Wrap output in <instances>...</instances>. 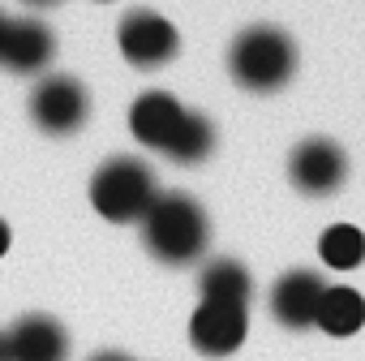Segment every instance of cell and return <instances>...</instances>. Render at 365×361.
<instances>
[{
	"label": "cell",
	"instance_id": "1",
	"mask_svg": "<svg viewBox=\"0 0 365 361\" xmlns=\"http://www.w3.org/2000/svg\"><path fill=\"white\" fill-rule=\"evenodd\" d=\"M142 241L159 263L185 267L202 258L211 241V220L190 194H155V203L142 215Z\"/></svg>",
	"mask_w": 365,
	"mask_h": 361
},
{
	"label": "cell",
	"instance_id": "2",
	"mask_svg": "<svg viewBox=\"0 0 365 361\" xmlns=\"http://www.w3.org/2000/svg\"><path fill=\"white\" fill-rule=\"evenodd\" d=\"M228 69H232L237 86L254 91V95H271L297 73V48L279 26H250L232 39Z\"/></svg>",
	"mask_w": 365,
	"mask_h": 361
},
{
	"label": "cell",
	"instance_id": "3",
	"mask_svg": "<svg viewBox=\"0 0 365 361\" xmlns=\"http://www.w3.org/2000/svg\"><path fill=\"white\" fill-rule=\"evenodd\" d=\"M91 203L103 220L112 224H133L146 215V207L155 203V176L142 159H129V155H116L108 159L95 180H91Z\"/></svg>",
	"mask_w": 365,
	"mask_h": 361
},
{
	"label": "cell",
	"instance_id": "4",
	"mask_svg": "<svg viewBox=\"0 0 365 361\" xmlns=\"http://www.w3.org/2000/svg\"><path fill=\"white\" fill-rule=\"evenodd\" d=\"M116 44H120V56H125L129 65H138V69H159V65H168V61L180 52L176 26H172L163 14H155V9H133V14L120 22Z\"/></svg>",
	"mask_w": 365,
	"mask_h": 361
},
{
	"label": "cell",
	"instance_id": "5",
	"mask_svg": "<svg viewBox=\"0 0 365 361\" xmlns=\"http://www.w3.org/2000/svg\"><path fill=\"white\" fill-rule=\"evenodd\" d=\"M91 112V99H86V86L69 73H52L43 78L35 91H31V121L43 129V133H73L82 129Z\"/></svg>",
	"mask_w": 365,
	"mask_h": 361
},
{
	"label": "cell",
	"instance_id": "6",
	"mask_svg": "<svg viewBox=\"0 0 365 361\" xmlns=\"http://www.w3.org/2000/svg\"><path fill=\"white\" fill-rule=\"evenodd\" d=\"M288 176H292V185H297L301 194H314V198L335 194V190L344 185V176H348V155H344V146L331 142V138H309V142H301V146L292 151Z\"/></svg>",
	"mask_w": 365,
	"mask_h": 361
},
{
	"label": "cell",
	"instance_id": "7",
	"mask_svg": "<svg viewBox=\"0 0 365 361\" xmlns=\"http://www.w3.org/2000/svg\"><path fill=\"white\" fill-rule=\"evenodd\" d=\"M245 331H250L245 305L202 301V305L194 310V318H190V340H194V348L207 352V357H228V352H237L241 340H245Z\"/></svg>",
	"mask_w": 365,
	"mask_h": 361
},
{
	"label": "cell",
	"instance_id": "8",
	"mask_svg": "<svg viewBox=\"0 0 365 361\" xmlns=\"http://www.w3.org/2000/svg\"><path fill=\"white\" fill-rule=\"evenodd\" d=\"M9 361H65L69 357V335L56 318L48 314H26L5 331Z\"/></svg>",
	"mask_w": 365,
	"mask_h": 361
},
{
	"label": "cell",
	"instance_id": "9",
	"mask_svg": "<svg viewBox=\"0 0 365 361\" xmlns=\"http://www.w3.org/2000/svg\"><path fill=\"white\" fill-rule=\"evenodd\" d=\"M322 288H327V284H322L318 271H288V275H279L275 288H271V314H275L284 327H292V331L314 327Z\"/></svg>",
	"mask_w": 365,
	"mask_h": 361
},
{
	"label": "cell",
	"instance_id": "10",
	"mask_svg": "<svg viewBox=\"0 0 365 361\" xmlns=\"http://www.w3.org/2000/svg\"><path fill=\"white\" fill-rule=\"evenodd\" d=\"M56 44L52 31L35 18H9V35H5V52H0V65H9L14 73H39L48 69Z\"/></svg>",
	"mask_w": 365,
	"mask_h": 361
},
{
	"label": "cell",
	"instance_id": "11",
	"mask_svg": "<svg viewBox=\"0 0 365 361\" xmlns=\"http://www.w3.org/2000/svg\"><path fill=\"white\" fill-rule=\"evenodd\" d=\"M180 112H185V108H180L168 91H146V95L133 99V108H129V129H133V138H138L142 146L163 151V142H168V133L176 129Z\"/></svg>",
	"mask_w": 365,
	"mask_h": 361
},
{
	"label": "cell",
	"instance_id": "12",
	"mask_svg": "<svg viewBox=\"0 0 365 361\" xmlns=\"http://www.w3.org/2000/svg\"><path fill=\"white\" fill-rule=\"evenodd\" d=\"M327 335H352L365 327V297L348 284H327L322 301H318V318H314Z\"/></svg>",
	"mask_w": 365,
	"mask_h": 361
},
{
	"label": "cell",
	"instance_id": "13",
	"mask_svg": "<svg viewBox=\"0 0 365 361\" xmlns=\"http://www.w3.org/2000/svg\"><path fill=\"white\" fill-rule=\"evenodd\" d=\"M211 151H215V125L202 112H180L176 129L163 142V155L176 163H202Z\"/></svg>",
	"mask_w": 365,
	"mask_h": 361
},
{
	"label": "cell",
	"instance_id": "14",
	"mask_svg": "<svg viewBox=\"0 0 365 361\" xmlns=\"http://www.w3.org/2000/svg\"><path fill=\"white\" fill-rule=\"evenodd\" d=\"M254 293V280L245 271V263L237 258H215L202 271V301H224V305H245Z\"/></svg>",
	"mask_w": 365,
	"mask_h": 361
},
{
	"label": "cell",
	"instance_id": "15",
	"mask_svg": "<svg viewBox=\"0 0 365 361\" xmlns=\"http://www.w3.org/2000/svg\"><path fill=\"white\" fill-rule=\"evenodd\" d=\"M318 258L331 267V271H352L365 263V233L356 224H331L322 237H318Z\"/></svg>",
	"mask_w": 365,
	"mask_h": 361
},
{
	"label": "cell",
	"instance_id": "16",
	"mask_svg": "<svg viewBox=\"0 0 365 361\" xmlns=\"http://www.w3.org/2000/svg\"><path fill=\"white\" fill-rule=\"evenodd\" d=\"M5 250H9V224L0 220V258H5Z\"/></svg>",
	"mask_w": 365,
	"mask_h": 361
},
{
	"label": "cell",
	"instance_id": "17",
	"mask_svg": "<svg viewBox=\"0 0 365 361\" xmlns=\"http://www.w3.org/2000/svg\"><path fill=\"white\" fill-rule=\"evenodd\" d=\"M91 361H129V357H125V352H95Z\"/></svg>",
	"mask_w": 365,
	"mask_h": 361
},
{
	"label": "cell",
	"instance_id": "18",
	"mask_svg": "<svg viewBox=\"0 0 365 361\" xmlns=\"http://www.w3.org/2000/svg\"><path fill=\"white\" fill-rule=\"evenodd\" d=\"M5 35H9V18L0 14V52H5Z\"/></svg>",
	"mask_w": 365,
	"mask_h": 361
},
{
	"label": "cell",
	"instance_id": "19",
	"mask_svg": "<svg viewBox=\"0 0 365 361\" xmlns=\"http://www.w3.org/2000/svg\"><path fill=\"white\" fill-rule=\"evenodd\" d=\"M0 361H9V348H5V331H0Z\"/></svg>",
	"mask_w": 365,
	"mask_h": 361
},
{
	"label": "cell",
	"instance_id": "20",
	"mask_svg": "<svg viewBox=\"0 0 365 361\" xmlns=\"http://www.w3.org/2000/svg\"><path fill=\"white\" fill-rule=\"evenodd\" d=\"M26 5H39L43 9V5H56V0H26Z\"/></svg>",
	"mask_w": 365,
	"mask_h": 361
}]
</instances>
